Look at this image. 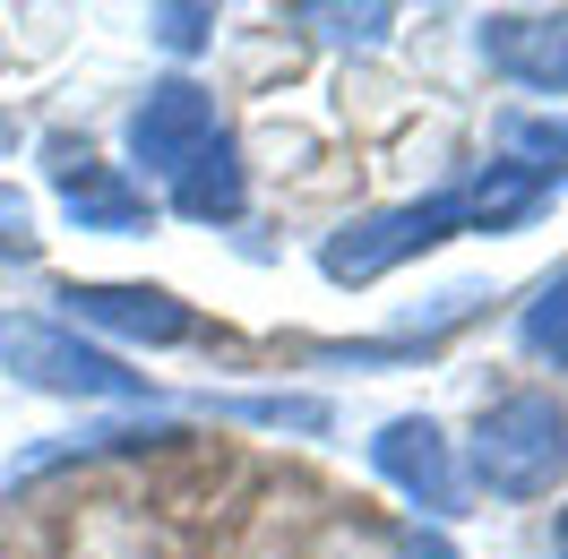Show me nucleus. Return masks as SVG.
<instances>
[{
	"instance_id": "16",
	"label": "nucleus",
	"mask_w": 568,
	"mask_h": 559,
	"mask_svg": "<svg viewBox=\"0 0 568 559\" xmlns=\"http://www.w3.org/2000/svg\"><path fill=\"white\" fill-rule=\"evenodd\" d=\"M508 139L526 146V155H568V121H508ZM517 155V164H526Z\"/></svg>"
},
{
	"instance_id": "14",
	"label": "nucleus",
	"mask_w": 568,
	"mask_h": 559,
	"mask_svg": "<svg viewBox=\"0 0 568 559\" xmlns=\"http://www.w3.org/2000/svg\"><path fill=\"white\" fill-rule=\"evenodd\" d=\"M146 27H155L164 52H199V43L215 35V9L207 0H164V9H146Z\"/></svg>"
},
{
	"instance_id": "13",
	"label": "nucleus",
	"mask_w": 568,
	"mask_h": 559,
	"mask_svg": "<svg viewBox=\"0 0 568 559\" xmlns=\"http://www.w3.org/2000/svg\"><path fill=\"white\" fill-rule=\"evenodd\" d=\"M215 414L258 430H327V396H215Z\"/></svg>"
},
{
	"instance_id": "3",
	"label": "nucleus",
	"mask_w": 568,
	"mask_h": 559,
	"mask_svg": "<svg viewBox=\"0 0 568 559\" xmlns=\"http://www.w3.org/2000/svg\"><path fill=\"white\" fill-rule=\"evenodd\" d=\"M448 233H465V190H430V199H405V207H379V215H354L320 242V276L327 284H379L388 267L439 250Z\"/></svg>"
},
{
	"instance_id": "10",
	"label": "nucleus",
	"mask_w": 568,
	"mask_h": 559,
	"mask_svg": "<svg viewBox=\"0 0 568 559\" xmlns=\"http://www.w3.org/2000/svg\"><path fill=\"white\" fill-rule=\"evenodd\" d=\"M551 199V181H534V164H483V173L465 181V224H483V233H508V224H526L534 207Z\"/></svg>"
},
{
	"instance_id": "12",
	"label": "nucleus",
	"mask_w": 568,
	"mask_h": 559,
	"mask_svg": "<svg viewBox=\"0 0 568 559\" xmlns=\"http://www.w3.org/2000/svg\"><path fill=\"white\" fill-rule=\"evenodd\" d=\"M517 345H526L534 362H560L568 370V276L534 284V302L517 311Z\"/></svg>"
},
{
	"instance_id": "11",
	"label": "nucleus",
	"mask_w": 568,
	"mask_h": 559,
	"mask_svg": "<svg viewBox=\"0 0 568 559\" xmlns=\"http://www.w3.org/2000/svg\"><path fill=\"white\" fill-rule=\"evenodd\" d=\"M293 18H302L320 43H336V52H379V43H388V27H396L388 0H362V9H345V0H302Z\"/></svg>"
},
{
	"instance_id": "6",
	"label": "nucleus",
	"mask_w": 568,
	"mask_h": 559,
	"mask_svg": "<svg viewBox=\"0 0 568 559\" xmlns=\"http://www.w3.org/2000/svg\"><path fill=\"white\" fill-rule=\"evenodd\" d=\"M43 181L61 190V207H70L78 233H146V215H155L139 181H121L112 164H95V146L70 139V130L43 139Z\"/></svg>"
},
{
	"instance_id": "8",
	"label": "nucleus",
	"mask_w": 568,
	"mask_h": 559,
	"mask_svg": "<svg viewBox=\"0 0 568 559\" xmlns=\"http://www.w3.org/2000/svg\"><path fill=\"white\" fill-rule=\"evenodd\" d=\"M474 43L508 87L568 95V9H499V18L474 27Z\"/></svg>"
},
{
	"instance_id": "9",
	"label": "nucleus",
	"mask_w": 568,
	"mask_h": 559,
	"mask_svg": "<svg viewBox=\"0 0 568 559\" xmlns=\"http://www.w3.org/2000/svg\"><path fill=\"white\" fill-rule=\"evenodd\" d=\"M242 199H250V173H242V146L215 130L190 164L173 173V215H190V224H233L242 215Z\"/></svg>"
},
{
	"instance_id": "5",
	"label": "nucleus",
	"mask_w": 568,
	"mask_h": 559,
	"mask_svg": "<svg viewBox=\"0 0 568 559\" xmlns=\"http://www.w3.org/2000/svg\"><path fill=\"white\" fill-rule=\"evenodd\" d=\"M371 474H379L388 490H405L423 517H457V499H465L457 448H448V430H439L430 414L379 421V439H371Z\"/></svg>"
},
{
	"instance_id": "4",
	"label": "nucleus",
	"mask_w": 568,
	"mask_h": 559,
	"mask_svg": "<svg viewBox=\"0 0 568 559\" xmlns=\"http://www.w3.org/2000/svg\"><path fill=\"white\" fill-rule=\"evenodd\" d=\"M52 302H61V327H95L121 345H190L199 336V311L164 284H61Z\"/></svg>"
},
{
	"instance_id": "15",
	"label": "nucleus",
	"mask_w": 568,
	"mask_h": 559,
	"mask_svg": "<svg viewBox=\"0 0 568 559\" xmlns=\"http://www.w3.org/2000/svg\"><path fill=\"white\" fill-rule=\"evenodd\" d=\"M36 250H43V233H36V207H27V199H18L9 181H0V258H9V267H27Z\"/></svg>"
},
{
	"instance_id": "18",
	"label": "nucleus",
	"mask_w": 568,
	"mask_h": 559,
	"mask_svg": "<svg viewBox=\"0 0 568 559\" xmlns=\"http://www.w3.org/2000/svg\"><path fill=\"white\" fill-rule=\"evenodd\" d=\"M18 139H27V130H18V112H0V155H18Z\"/></svg>"
},
{
	"instance_id": "2",
	"label": "nucleus",
	"mask_w": 568,
	"mask_h": 559,
	"mask_svg": "<svg viewBox=\"0 0 568 559\" xmlns=\"http://www.w3.org/2000/svg\"><path fill=\"white\" fill-rule=\"evenodd\" d=\"M465 465H474V482L491 490V499H542V490H560V474H568V405L542 396V387L499 396L491 414L474 421Z\"/></svg>"
},
{
	"instance_id": "17",
	"label": "nucleus",
	"mask_w": 568,
	"mask_h": 559,
	"mask_svg": "<svg viewBox=\"0 0 568 559\" xmlns=\"http://www.w3.org/2000/svg\"><path fill=\"white\" fill-rule=\"evenodd\" d=\"M396 559H465L439 525H414V533H396Z\"/></svg>"
},
{
	"instance_id": "7",
	"label": "nucleus",
	"mask_w": 568,
	"mask_h": 559,
	"mask_svg": "<svg viewBox=\"0 0 568 559\" xmlns=\"http://www.w3.org/2000/svg\"><path fill=\"white\" fill-rule=\"evenodd\" d=\"M207 139H215V95L199 78H164V87H146L139 112H130V164L155 173V181H173Z\"/></svg>"
},
{
	"instance_id": "1",
	"label": "nucleus",
	"mask_w": 568,
	"mask_h": 559,
	"mask_svg": "<svg viewBox=\"0 0 568 559\" xmlns=\"http://www.w3.org/2000/svg\"><path fill=\"white\" fill-rule=\"evenodd\" d=\"M0 362H9V379L70 396V405H155L146 370H130L112 345H95V336H78L43 311H0Z\"/></svg>"
},
{
	"instance_id": "19",
	"label": "nucleus",
	"mask_w": 568,
	"mask_h": 559,
	"mask_svg": "<svg viewBox=\"0 0 568 559\" xmlns=\"http://www.w3.org/2000/svg\"><path fill=\"white\" fill-rule=\"evenodd\" d=\"M551 559H568V508L551 517Z\"/></svg>"
}]
</instances>
